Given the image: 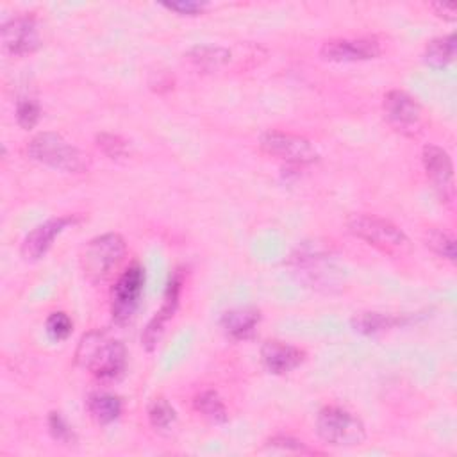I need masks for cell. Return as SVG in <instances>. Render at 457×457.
I'll use <instances>...</instances> for the list:
<instances>
[{
  "label": "cell",
  "instance_id": "6da1fadb",
  "mask_svg": "<svg viewBox=\"0 0 457 457\" xmlns=\"http://www.w3.org/2000/svg\"><path fill=\"white\" fill-rule=\"evenodd\" d=\"M75 361L100 380H116L125 371L127 350L107 332L89 330L77 345Z\"/></svg>",
  "mask_w": 457,
  "mask_h": 457
},
{
  "label": "cell",
  "instance_id": "7a4b0ae2",
  "mask_svg": "<svg viewBox=\"0 0 457 457\" xmlns=\"http://www.w3.org/2000/svg\"><path fill=\"white\" fill-rule=\"evenodd\" d=\"M346 228L355 237L391 257H403L412 250L411 239L400 227L375 214H352L346 220Z\"/></svg>",
  "mask_w": 457,
  "mask_h": 457
},
{
  "label": "cell",
  "instance_id": "3957f363",
  "mask_svg": "<svg viewBox=\"0 0 457 457\" xmlns=\"http://www.w3.org/2000/svg\"><path fill=\"white\" fill-rule=\"evenodd\" d=\"M30 159L66 173H82L89 168V159L75 145L57 132H39L27 145Z\"/></svg>",
  "mask_w": 457,
  "mask_h": 457
},
{
  "label": "cell",
  "instance_id": "277c9868",
  "mask_svg": "<svg viewBox=\"0 0 457 457\" xmlns=\"http://www.w3.org/2000/svg\"><path fill=\"white\" fill-rule=\"evenodd\" d=\"M125 252V239L116 232H107L89 239L80 253V268L84 277L91 284L107 280L112 270H116L123 261Z\"/></svg>",
  "mask_w": 457,
  "mask_h": 457
},
{
  "label": "cell",
  "instance_id": "5b68a950",
  "mask_svg": "<svg viewBox=\"0 0 457 457\" xmlns=\"http://www.w3.org/2000/svg\"><path fill=\"white\" fill-rule=\"evenodd\" d=\"M316 432L325 443L341 448L359 446L366 439L364 423L353 412L337 405L320 409L316 416Z\"/></svg>",
  "mask_w": 457,
  "mask_h": 457
},
{
  "label": "cell",
  "instance_id": "8992f818",
  "mask_svg": "<svg viewBox=\"0 0 457 457\" xmlns=\"http://www.w3.org/2000/svg\"><path fill=\"white\" fill-rule=\"evenodd\" d=\"M259 146L264 154L293 166H309L320 159L318 150L307 137L291 132L266 130L259 137Z\"/></svg>",
  "mask_w": 457,
  "mask_h": 457
},
{
  "label": "cell",
  "instance_id": "52a82bcc",
  "mask_svg": "<svg viewBox=\"0 0 457 457\" xmlns=\"http://www.w3.org/2000/svg\"><path fill=\"white\" fill-rule=\"evenodd\" d=\"M387 123L402 136L414 137L425 129V111L421 104L402 89H391L382 102Z\"/></svg>",
  "mask_w": 457,
  "mask_h": 457
},
{
  "label": "cell",
  "instance_id": "ba28073f",
  "mask_svg": "<svg viewBox=\"0 0 457 457\" xmlns=\"http://www.w3.org/2000/svg\"><path fill=\"white\" fill-rule=\"evenodd\" d=\"M145 287V270L141 264H130L111 289V316L118 325H125L137 311Z\"/></svg>",
  "mask_w": 457,
  "mask_h": 457
},
{
  "label": "cell",
  "instance_id": "9c48e42d",
  "mask_svg": "<svg viewBox=\"0 0 457 457\" xmlns=\"http://www.w3.org/2000/svg\"><path fill=\"white\" fill-rule=\"evenodd\" d=\"M421 161L439 200L443 204L452 205L455 200V180L453 164L448 152L437 145L428 143L421 150Z\"/></svg>",
  "mask_w": 457,
  "mask_h": 457
},
{
  "label": "cell",
  "instance_id": "30bf717a",
  "mask_svg": "<svg viewBox=\"0 0 457 457\" xmlns=\"http://www.w3.org/2000/svg\"><path fill=\"white\" fill-rule=\"evenodd\" d=\"M82 221V216L79 214H64L59 218L46 220L45 223L34 227L21 243V255L25 261H39L54 245V239L62 234L66 228L75 227Z\"/></svg>",
  "mask_w": 457,
  "mask_h": 457
},
{
  "label": "cell",
  "instance_id": "8fae6325",
  "mask_svg": "<svg viewBox=\"0 0 457 457\" xmlns=\"http://www.w3.org/2000/svg\"><path fill=\"white\" fill-rule=\"evenodd\" d=\"M41 45L34 16H16L2 25V46L7 54L21 57L36 52Z\"/></svg>",
  "mask_w": 457,
  "mask_h": 457
},
{
  "label": "cell",
  "instance_id": "7c38bea8",
  "mask_svg": "<svg viewBox=\"0 0 457 457\" xmlns=\"http://www.w3.org/2000/svg\"><path fill=\"white\" fill-rule=\"evenodd\" d=\"M180 289H182V271L177 270V271L170 277V280H168V286H166V291H164V300H162L161 309H159V311L155 312V316L148 321V325H146V328H145V332H143V336H141V343H143V346H145L148 352H152V350L157 346V343H159V339H161V336H162V332H164V328H166V323L173 318V314H175V311H177V307H179Z\"/></svg>",
  "mask_w": 457,
  "mask_h": 457
},
{
  "label": "cell",
  "instance_id": "4fadbf2b",
  "mask_svg": "<svg viewBox=\"0 0 457 457\" xmlns=\"http://www.w3.org/2000/svg\"><path fill=\"white\" fill-rule=\"evenodd\" d=\"M321 57L332 62H357L377 59L382 54L380 43L371 37L359 39H330L325 41L321 50Z\"/></svg>",
  "mask_w": 457,
  "mask_h": 457
},
{
  "label": "cell",
  "instance_id": "5bb4252c",
  "mask_svg": "<svg viewBox=\"0 0 457 457\" xmlns=\"http://www.w3.org/2000/svg\"><path fill=\"white\" fill-rule=\"evenodd\" d=\"M261 361L273 375H286L305 361V352L295 345L270 339L261 346Z\"/></svg>",
  "mask_w": 457,
  "mask_h": 457
},
{
  "label": "cell",
  "instance_id": "9a60e30c",
  "mask_svg": "<svg viewBox=\"0 0 457 457\" xmlns=\"http://www.w3.org/2000/svg\"><path fill=\"white\" fill-rule=\"evenodd\" d=\"M261 321V311L255 307H237L223 312L220 325L223 332L234 339L243 341L253 336L257 325Z\"/></svg>",
  "mask_w": 457,
  "mask_h": 457
},
{
  "label": "cell",
  "instance_id": "2e32d148",
  "mask_svg": "<svg viewBox=\"0 0 457 457\" xmlns=\"http://www.w3.org/2000/svg\"><path fill=\"white\" fill-rule=\"evenodd\" d=\"M121 398L105 391L91 393L86 400V409L98 425H109L116 421L121 414Z\"/></svg>",
  "mask_w": 457,
  "mask_h": 457
},
{
  "label": "cell",
  "instance_id": "e0dca14e",
  "mask_svg": "<svg viewBox=\"0 0 457 457\" xmlns=\"http://www.w3.org/2000/svg\"><path fill=\"white\" fill-rule=\"evenodd\" d=\"M455 50H457V37L452 32L428 41L423 52V61L427 66L441 70L455 59Z\"/></svg>",
  "mask_w": 457,
  "mask_h": 457
},
{
  "label": "cell",
  "instance_id": "ac0fdd59",
  "mask_svg": "<svg viewBox=\"0 0 457 457\" xmlns=\"http://www.w3.org/2000/svg\"><path fill=\"white\" fill-rule=\"evenodd\" d=\"M187 59L200 70H205V71H212V70H218L221 68L223 64L228 62L230 59V52L223 46H211V45H205V46H195L187 52Z\"/></svg>",
  "mask_w": 457,
  "mask_h": 457
},
{
  "label": "cell",
  "instance_id": "d6986e66",
  "mask_svg": "<svg viewBox=\"0 0 457 457\" xmlns=\"http://www.w3.org/2000/svg\"><path fill=\"white\" fill-rule=\"evenodd\" d=\"M193 405L204 418H207L212 423H225L228 420V412L223 400L212 389H205L198 393L193 400Z\"/></svg>",
  "mask_w": 457,
  "mask_h": 457
},
{
  "label": "cell",
  "instance_id": "ffe728a7",
  "mask_svg": "<svg viewBox=\"0 0 457 457\" xmlns=\"http://www.w3.org/2000/svg\"><path fill=\"white\" fill-rule=\"evenodd\" d=\"M398 323H402L400 318L391 316V314H380V312H359L352 320L353 328L357 332L368 334V336L382 332L386 328H391V327H395Z\"/></svg>",
  "mask_w": 457,
  "mask_h": 457
},
{
  "label": "cell",
  "instance_id": "44dd1931",
  "mask_svg": "<svg viewBox=\"0 0 457 457\" xmlns=\"http://www.w3.org/2000/svg\"><path fill=\"white\" fill-rule=\"evenodd\" d=\"M148 421L155 430H170L177 421V412L164 396H157L148 405Z\"/></svg>",
  "mask_w": 457,
  "mask_h": 457
},
{
  "label": "cell",
  "instance_id": "7402d4cb",
  "mask_svg": "<svg viewBox=\"0 0 457 457\" xmlns=\"http://www.w3.org/2000/svg\"><path fill=\"white\" fill-rule=\"evenodd\" d=\"M425 243H427V246H428L434 253H437V255L448 259L450 262L455 261V257H457L455 239H453L450 234H446L445 230L430 228V230L427 232Z\"/></svg>",
  "mask_w": 457,
  "mask_h": 457
},
{
  "label": "cell",
  "instance_id": "603a6c76",
  "mask_svg": "<svg viewBox=\"0 0 457 457\" xmlns=\"http://www.w3.org/2000/svg\"><path fill=\"white\" fill-rule=\"evenodd\" d=\"M41 118V107L34 98H20L16 102V121L21 129L30 130Z\"/></svg>",
  "mask_w": 457,
  "mask_h": 457
},
{
  "label": "cell",
  "instance_id": "cb8c5ba5",
  "mask_svg": "<svg viewBox=\"0 0 457 457\" xmlns=\"http://www.w3.org/2000/svg\"><path fill=\"white\" fill-rule=\"evenodd\" d=\"M45 327H46V334L54 341H64V339H68V336L73 330V321H71V318L66 312L54 311L46 318V325Z\"/></svg>",
  "mask_w": 457,
  "mask_h": 457
},
{
  "label": "cell",
  "instance_id": "d4e9b609",
  "mask_svg": "<svg viewBox=\"0 0 457 457\" xmlns=\"http://www.w3.org/2000/svg\"><path fill=\"white\" fill-rule=\"evenodd\" d=\"M96 146L111 159H120L129 154L127 141L118 134H111V132H100L96 136Z\"/></svg>",
  "mask_w": 457,
  "mask_h": 457
},
{
  "label": "cell",
  "instance_id": "484cf974",
  "mask_svg": "<svg viewBox=\"0 0 457 457\" xmlns=\"http://www.w3.org/2000/svg\"><path fill=\"white\" fill-rule=\"evenodd\" d=\"M48 430L52 437L62 445H73L77 441V436L73 428L66 423V420L61 416V412H50L48 414Z\"/></svg>",
  "mask_w": 457,
  "mask_h": 457
},
{
  "label": "cell",
  "instance_id": "4316f807",
  "mask_svg": "<svg viewBox=\"0 0 457 457\" xmlns=\"http://www.w3.org/2000/svg\"><path fill=\"white\" fill-rule=\"evenodd\" d=\"M266 448L270 450H278V452H287V453H311L312 450H309L302 441L289 437V436H275L271 439L266 441Z\"/></svg>",
  "mask_w": 457,
  "mask_h": 457
},
{
  "label": "cell",
  "instance_id": "83f0119b",
  "mask_svg": "<svg viewBox=\"0 0 457 457\" xmlns=\"http://www.w3.org/2000/svg\"><path fill=\"white\" fill-rule=\"evenodd\" d=\"M162 7H166L168 11L179 12L182 16H196L205 9V4L200 2H191V0H182V2H164Z\"/></svg>",
  "mask_w": 457,
  "mask_h": 457
},
{
  "label": "cell",
  "instance_id": "f1b7e54d",
  "mask_svg": "<svg viewBox=\"0 0 457 457\" xmlns=\"http://www.w3.org/2000/svg\"><path fill=\"white\" fill-rule=\"evenodd\" d=\"M430 9L436 12V16H439V18H443L446 21L457 20V5L455 4L434 2V4H430Z\"/></svg>",
  "mask_w": 457,
  "mask_h": 457
}]
</instances>
